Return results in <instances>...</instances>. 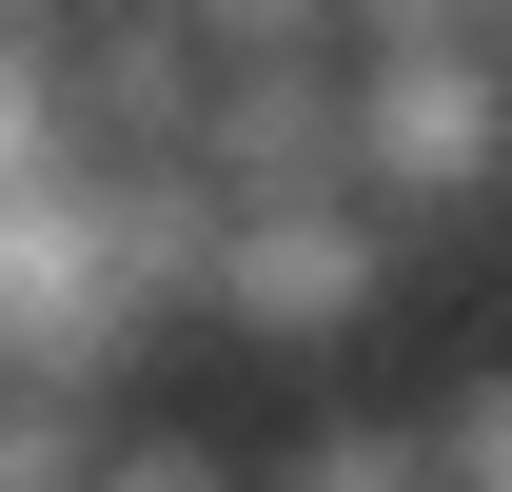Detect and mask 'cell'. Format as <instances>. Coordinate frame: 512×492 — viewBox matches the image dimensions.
<instances>
[{"label": "cell", "mask_w": 512, "mask_h": 492, "mask_svg": "<svg viewBox=\"0 0 512 492\" xmlns=\"http://www.w3.org/2000/svg\"><path fill=\"white\" fill-rule=\"evenodd\" d=\"M355 60H414V40H493V0H335Z\"/></svg>", "instance_id": "52a82bcc"}, {"label": "cell", "mask_w": 512, "mask_h": 492, "mask_svg": "<svg viewBox=\"0 0 512 492\" xmlns=\"http://www.w3.org/2000/svg\"><path fill=\"white\" fill-rule=\"evenodd\" d=\"M434 473L453 492H512V374H453L434 394Z\"/></svg>", "instance_id": "8992f818"}, {"label": "cell", "mask_w": 512, "mask_h": 492, "mask_svg": "<svg viewBox=\"0 0 512 492\" xmlns=\"http://www.w3.org/2000/svg\"><path fill=\"white\" fill-rule=\"evenodd\" d=\"M375 296H394V217L375 197H237V217H217V335L316 355V335H355Z\"/></svg>", "instance_id": "7a4b0ae2"}, {"label": "cell", "mask_w": 512, "mask_h": 492, "mask_svg": "<svg viewBox=\"0 0 512 492\" xmlns=\"http://www.w3.org/2000/svg\"><path fill=\"white\" fill-rule=\"evenodd\" d=\"M99 473H119L99 374H0V492H99Z\"/></svg>", "instance_id": "3957f363"}, {"label": "cell", "mask_w": 512, "mask_h": 492, "mask_svg": "<svg viewBox=\"0 0 512 492\" xmlns=\"http://www.w3.org/2000/svg\"><path fill=\"white\" fill-rule=\"evenodd\" d=\"M99 492H256V473H237V453H197V433H119V473H99Z\"/></svg>", "instance_id": "ba28073f"}, {"label": "cell", "mask_w": 512, "mask_h": 492, "mask_svg": "<svg viewBox=\"0 0 512 492\" xmlns=\"http://www.w3.org/2000/svg\"><path fill=\"white\" fill-rule=\"evenodd\" d=\"M178 20H197V60H355L335 0H178Z\"/></svg>", "instance_id": "5b68a950"}, {"label": "cell", "mask_w": 512, "mask_h": 492, "mask_svg": "<svg viewBox=\"0 0 512 492\" xmlns=\"http://www.w3.org/2000/svg\"><path fill=\"white\" fill-rule=\"evenodd\" d=\"M493 40H512V0H493Z\"/></svg>", "instance_id": "9c48e42d"}, {"label": "cell", "mask_w": 512, "mask_h": 492, "mask_svg": "<svg viewBox=\"0 0 512 492\" xmlns=\"http://www.w3.org/2000/svg\"><path fill=\"white\" fill-rule=\"evenodd\" d=\"M256 492H453V473H434V414H316Z\"/></svg>", "instance_id": "277c9868"}, {"label": "cell", "mask_w": 512, "mask_h": 492, "mask_svg": "<svg viewBox=\"0 0 512 492\" xmlns=\"http://www.w3.org/2000/svg\"><path fill=\"white\" fill-rule=\"evenodd\" d=\"M493 178H512V40L355 60V197L375 217H473Z\"/></svg>", "instance_id": "6da1fadb"}]
</instances>
